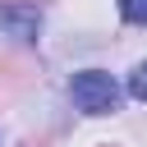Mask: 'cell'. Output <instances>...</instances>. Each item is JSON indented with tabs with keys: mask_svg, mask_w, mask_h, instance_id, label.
I'll return each mask as SVG.
<instances>
[{
	"mask_svg": "<svg viewBox=\"0 0 147 147\" xmlns=\"http://www.w3.org/2000/svg\"><path fill=\"white\" fill-rule=\"evenodd\" d=\"M69 96L83 115H110L119 106V83L101 69H83V74L69 78Z\"/></svg>",
	"mask_w": 147,
	"mask_h": 147,
	"instance_id": "cell-1",
	"label": "cell"
},
{
	"mask_svg": "<svg viewBox=\"0 0 147 147\" xmlns=\"http://www.w3.org/2000/svg\"><path fill=\"white\" fill-rule=\"evenodd\" d=\"M0 23L9 37H32L41 23V5L37 0H0Z\"/></svg>",
	"mask_w": 147,
	"mask_h": 147,
	"instance_id": "cell-2",
	"label": "cell"
},
{
	"mask_svg": "<svg viewBox=\"0 0 147 147\" xmlns=\"http://www.w3.org/2000/svg\"><path fill=\"white\" fill-rule=\"evenodd\" d=\"M119 14L129 23H147V0H119Z\"/></svg>",
	"mask_w": 147,
	"mask_h": 147,
	"instance_id": "cell-3",
	"label": "cell"
},
{
	"mask_svg": "<svg viewBox=\"0 0 147 147\" xmlns=\"http://www.w3.org/2000/svg\"><path fill=\"white\" fill-rule=\"evenodd\" d=\"M129 92H133L138 101H147V64H138V69L129 74Z\"/></svg>",
	"mask_w": 147,
	"mask_h": 147,
	"instance_id": "cell-4",
	"label": "cell"
}]
</instances>
